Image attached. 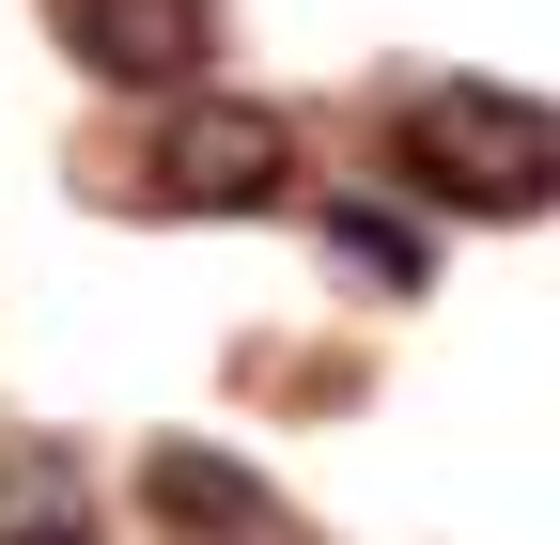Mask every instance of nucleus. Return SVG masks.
<instances>
[{
	"label": "nucleus",
	"mask_w": 560,
	"mask_h": 545,
	"mask_svg": "<svg viewBox=\"0 0 560 545\" xmlns=\"http://www.w3.org/2000/svg\"><path fill=\"white\" fill-rule=\"evenodd\" d=\"M405 172L436 187V202H482V219H529V202H560V109L545 94H420L405 109Z\"/></svg>",
	"instance_id": "1"
},
{
	"label": "nucleus",
	"mask_w": 560,
	"mask_h": 545,
	"mask_svg": "<svg viewBox=\"0 0 560 545\" xmlns=\"http://www.w3.org/2000/svg\"><path fill=\"white\" fill-rule=\"evenodd\" d=\"M156 187L202 202V219H249V202L296 187V141H280V109H249V94H187L172 141H156Z\"/></svg>",
	"instance_id": "2"
},
{
	"label": "nucleus",
	"mask_w": 560,
	"mask_h": 545,
	"mask_svg": "<svg viewBox=\"0 0 560 545\" xmlns=\"http://www.w3.org/2000/svg\"><path fill=\"white\" fill-rule=\"evenodd\" d=\"M62 47H79L109 94H187L202 47H219V16H202V0H62Z\"/></svg>",
	"instance_id": "3"
},
{
	"label": "nucleus",
	"mask_w": 560,
	"mask_h": 545,
	"mask_svg": "<svg viewBox=\"0 0 560 545\" xmlns=\"http://www.w3.org/2000/svg\"><path fill=\"white\" fill-rule=\"evenodd\" d=\"M140 514H172V530H202V545H265V484H249L234 452H202V437L140 452Z\"/></svg>",
	"instance_id": "4"
},
{
	"label": "nucleus",
	"mask_w": 560,
	"mask_h": 545,
	"mask_svg": "<svg viewBox=\"0 0 560 545\" xmlns=\"http://www.w3.org/2000/svg\"><path fill=\"white\" fill-rule=\"evenodd\" d=\"M327 250L359 265V281H389V297H420V281H436V250H420V219H389V202H359V187L327 202Z\"/></svg>",
	"instance_id": "5"
},
{
	"label": "nucleus",
	"mask_w": 560,
	"mask_h": 545,
	"mask_svg": "<svg viewBox=\"0 0 560 545\" xmlns=\"http://www.w3.org/2000/svg\"><path fill=\"white\" fill-rule=\"evenodd\" d=\"M0 545H94V514H79V467H62V452L0 467Z\"/></svg>",
	"instance_id": "6"
}]
</instances>
